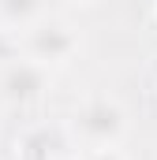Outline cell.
<instances>
[{
	"instance_id": "obj_1",
	"label": "cell",
	"mask_w": 157,
	"mask_h": 160,
	"mask_svg": "<svg viewBox=\"0 0 157 160\" xmlns=\"http://www.w3.org/2000/svg\"><path fill=\"white\" fill-rule=\"evenodd\" d=\"M68 142L86 157H112L131 134V112L123 108L116 93L109 89H94L86 97H78L75 108L64 119Z\"/></svg>"
},
{
	"instance_id": "obj_2",
	"label": "cell",
	"mask_w": 157,
	"mask_h": 160,
	"mask_svg": "<svg viewBox=\"0 0 157 160\" xmlns=\"http://www.w3.org/2000/svg\"><path fill=\"white\" fill-rule=\"evenodd\" d=\"M15 52L26 56V60H34V63H41V67H49V71H56V67H68L71 60H78V52H82V30L68 15L45 11L26 30L15 34Z\"/></svg>"
},
{
	"instance_id": "obj_3",
	"label": "cell",
	"mask_w": 157,
	"mask_h": 160,
	"mask_svg": "<svg viewBox=\"0 0 157 160\" xmlns=\"http://www.w3.org/2000/svg\"><path fill=\"white\" fill-rule=\"evenodd\" d=\"M49 89H52V71L34 63V60H26V56H19V52L0 67V104L4 108L38 104Z\"/></svg>"
},
{
	"instance_id": "obj_4",
	"label": "cell",
	"mask_w": 157,
	"mask_h": 160,
	"mask_svg": "<svg viewBox=\"0 0 157 160\" xmlns=\"http://www.w3.org/2000/svg\"><path fill=\"white\" fill-rule=\"evenodd\" d=\"M49 11V0H0V30L19 34Z\"/></svg>"
},
{
	"instance_id": "obj_5",
	"label": "cell",
	"mask_w": 157,
	"mask_h": 160,
	"mask_svg": "<svg viewBox=\"0 0 157 160\" xmlns=\"http://www.w3.org/2000/svg\"><path fill=\"white\" fill-rule=\"evenodd\" d=\"M15 56V34H8V30H0V67L8 63Z\"/></svg>"
},
{
	"instance_id": "obj_6",
	"label": "cell",
	"mask_w": 157,
	"mask_h": 160,
	"mask_svg": "<svg viewBox=\"0 0 157 160\" xmlns=\"http://www.w3.org/2000/svg\"><path fill=\"white\" fill-rule=\"evenodd\" d=\"M64 4H97V0H64Z\"/></svg>"
},
{
	"instance_id": "obj_7",
	"label": "cell",
	"mask_w": 157,
	"mask_h": 160,
	"mask_svg": "<svg viewBox=\"0 0 157 160\" xmlns=\"http://www.w3.org/2000/svg\"><path fill=\"white\" fill-rule=\"evenodd\" d=\"M0 119H4V104H0Z\"/></svg>"
}]
</instances>
